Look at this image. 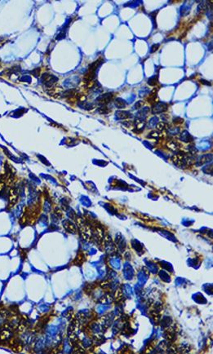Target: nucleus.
<instances>
[{"label":"nucleus","instance_id":"nucleus-5","mask_svg":"<svg viewBox=\"0 0 213 354\" xmlns=\"http://www.w3.org/2000/svg\"><path fill=\"white\" fill-rule=\"evenodd\" d=\"M116 116L118 119H124V118H127L130 116V114L127 112L118 111L116 113Z\"/></svg>","mask_w":213,"mask_h":354},{"label":"nucleus","instance_id":"nucleus-4","mask_svg":"<svg viewBox=\"0 0 213 354\" xmlns=\"http://www.w3.org/2000/svg\"><path fill=\"white\" fill-rule=\"evenodd\" d=\"M135 126L136 127V131H142L145 127V123H144L143 120L138 119L136 121L135 123Z\"/></svg>","mask_w":213,"mask_h":354},{"label":"nucleus","instance_id":"nucleus-7","mask_svg":"<svg viewBox=\"0 0 213 354\" xmlns=\"http://www.w3.org/2000/svg\"><path fill=\"white\" fill-rule=\"evenodd\" d=\"M165 127H166L165 123H160L157 126V128L158 129L159 131H163V130H164V128H165Z\"/></svg>","mask_w":213,"mask_h":354},{"label":"nucleus","instance_id":"nucleus-6","mask_svg":"<svg viewBox=\"0 0 213 354\" xmlns=\"http://www.w3.org/2000/svg\"><path fill=\"white\" fill-rule=\"evenodd\" d=\"M157 77L155 76V77H152V78H149V80L148 81V83L151 84V85H154V84L157 83Z\"/></svg>","mask_w":213,"mask_h":354},{"label":"nucleus","instance_id":"nucleus-8","mask_svg":"<svg viewBox=\"0 0 213 354\" xmlns=\"http://www.w3.org/2000/svg\"><path fill=\"white\" fill-rule=\"evenodd\" d=\"M158 47H159V45H158V44H154V45H153V46H152L151 50H150V52H154L155 51L158 50Z\"/></svg>","mask_w":213,"mask_h":354},{"label":"nucleus","instance_id":"nucleus-3","mask_svg":"<svg viewBox=\"0 0 213 354\" xmlns=\"http://www.w3.org/2000/svg\"><path fill=\"white\" fill-rule=\"evenodd\" d=\"M168 108V105L166 104L161 103L156 105L153 107V113H162L164 112Z\"/></svg>","mask_w":213,"mask_h":354},{"label":"nucleus","instance_id":"nucleus-1","mask_svg":"<svg viewBox=\"0 0 213 354\" xmlns=\"http://www.w3.org/2000/svg\"><path fill=\"white\" fill-rule=\"evenodd\" d=\"M57 80H58L57 78L54 75H52V74H45L44 75L42 76V81H43L45 85L48 86H52L55 83L57 82Z\"/></svg>","mask_w":213,"mask_h":354},{"label":"nucleus","instance_id":"nucleus-2","mask_svg":"<svg viewBox=\"0 0 213 354\" xmlns=\"http://www.w3.org/2000/svg\"><path fill=\"white\" fill-rule=\"evenodd\" d=\"M112 96L113 95L111 93H106V94H104V95L101 96L100 97H98L97 101H98L99 103L102 104L103 105H105V104H107L108 102L110 101Z\"/></svg>","mask_w":213,"mask_h":354}]
</instances>
